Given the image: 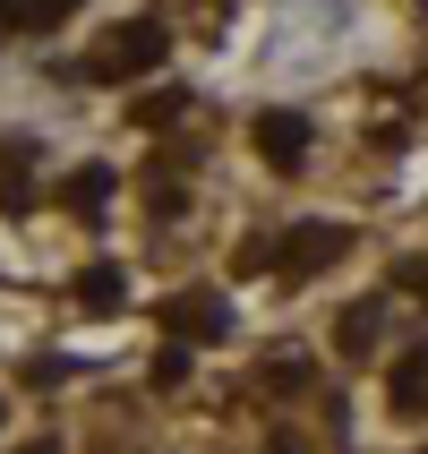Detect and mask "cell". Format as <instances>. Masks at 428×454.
<instances>
[{
  "mask_svg": "<svg viewBox=\"0 0 428 454\" xmlns=\"http://www.w3.org/2000/svg\"><path fill=\"white\" fill-rule=\"evenodd\" d=\"M257 146H266V163H300L308 154V121L300 112H257Z\"/></svg>",
  "mask_w": 428,
  "mask_h": 454,
  "instance_id": "2",
  "label": "cell"
},
{
  "mask_svg": "<svg viewBox=\"0 0 428 454\" xmlns=\"http://www.w3.org/2000/svg\"><path fill=\"white\" fill-rule=\"evenodd\" d=\"M154 60H163V26L137 18V26H121L95 60H77V69H86V77H137V69H154Z\"/></svg>",
  "mask_w": 428,
  "mask_h": 454,
  "instance_id": "1",
  "label": "cell"
},
{
  "mask_svg": "<svg viewBox=\"0 0 428 454\" xmlns=\"http://www.w3.org/2000/svg\"><path fill=\"white\" fill-rule=\"evenodd\" d=\"M77 301L86 309H121V266H95V275L77 283Z\"/></svg>",
  "mask_w": 428,
  "mask_h": 454,
  "instance_id": "5",
  "label": "cell"
},
{
  "mask_svg": "<svg viewBox=\"0 0 428 454\" xmlns=\"http://www.w3.org/2000/svg\"><path fill=\"white\" fill-rule=\"evenodd\" d=\"M163 317H172L180 334H223V326H231V309H223V301H172Z\"/></svg>",
  "mask_w": 428,
  "mask_h": 454,
  "instance_id": "4",
  "label": "cell"
},
{
  "mask_svg": "<svg viewBox=\"0 0 428 454\" xmlns=\"http://www.w3.org/2000/svg\"><path fill=\"white\" fill-rule=\"evenodd\" d=\"M343 249H352V240H343L334 223H308V231H292V240H283V266H292V275H308V266H326V257H343Z\"/></svg>",
  "mask_w": 428,
  "mask_h": 454,
  "instance_id": "3",
  "label": "cell"
},
{
  "mask_svg": "<svg viewBox=\"0 0 428 454\" xmlns=\"http://www.w3.org/2000/svg\"><path fill=\"white\" fill-rule=\"evenodd\" d=\"M95 198H112V172H103V163H86V172L69 180V206H77V215H95Z\"/></svg>",
  "mask_w": 428,
  "mask_h": 454,
  "instance_id": "6",
  "label": "cell"
}]
</instances>
